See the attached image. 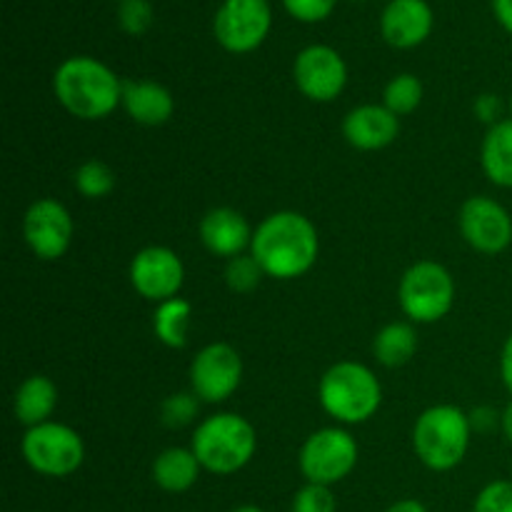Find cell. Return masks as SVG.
Segmentation results:
<instances>
[{"mask_svg":"<svg viewBox=\"0 0 512 512\" xmlns=\"http://www.w3.org/2000/svg\"><path fill=\"white\" fill-rule=\"evenodd\" d=\"M250 255L275 280L303 278L320 255V235L310 218L295 210H278L253 230Z\"/></svg>","mask_w":512,"mask_h":512,"instance_id":"1","label":"cell"},{"mask_svg":"<svg viewBox=\"0 0 512 512\" xmlns=\"http://www.w3.org/2000/svg\"><path fill=\"white\" fill-rule=\"evenodd\" d=\"M58 103L78 120H103L123 105V83L118 75L90 55L63 60L53 75Z\"/></svg>","mask_w":512,"mask_h":512,"instance_id":"2","label":"cell"},{"mask_svg":"<svg viewBox=\"0 0 512 512\" xmlns=\"http://www.w3.org/2000/svg\"><path fill=\"white\" fill-rule=\"evenodd\" d=\"M320 408L340 425L368 423L383 405V385L363 363L340 360L330 365L318 385Z\"/></svg>","mask_w":512,"mask_h":512,"instance_id":"3","label":"cell"},{"mask_svg":"<svg viewBox=\"0 0 512 512\" xmlns=\"http://www.w3.org/2000/svg\"><path fill=\"white\" fill-rule=\"evenodd\" d=\"M190 450L205 473L225 478V475L240 473L255 458L258 433L243 415L215 413L195 428Z\"/></svg>","mask_w":512,"mask_h":512,"instance_id":"4","label":"cell"},{"mask_svg":"<svg viewBox=\"0 0 512 512\" xmlns=\"http://www.w3.org/2000/svg\"><path fill=\"white\" fill-rule=\"evenodd\" d=\"M470 415L458 405H433L413 425L415 458L433 473H448L465 460L470 448Z\"/></svg>","mask_w":512,"mask_h":512,"instance_id":"5","label":"cell"},{"mask_svg":"<svg viewBox=\"0 0 512 512\" xmlns=\"http://www.w3.org/2000/svg\"><path fill=\"white\" fill-rule=\"evenodd\" d=\"M400 310L410 323L433 325L453 310L455 280L445 265L420 260L410 265L398 285Z\"/></svg>","mask_w":512,"mask_h":512,"instance_id":"6","label":"cell"},{"mask_svg":"<svg viewBox=\"0 0 512 512\" xmlns=\"http://www.w3.org/2000/svg\"><path fill=\"white\" fill-rule=\"evenodd\" d=\"M20 453L28 468L43 478H68L85 460V443L70 425L48 423L25 430Z\"/></svg>","mask_w":512,"mask_h":512,"instance_id":"7","label":"cell"},{"mask_svg":"<svg viewBox=\"0 0 512 512\" xmlns=\"http://www.w3.org/2000/svg\"><path fill=\"white\" fill-rule=\"evenodd\" d=\"M358 458V440L343 425L340 428H320L305 438L298 453V468L305 483L333 488L353 473Z\"/></svg>","mask_w":512,"mask_h":512,"instance_id":"8","label":"cell"},{"mask_svg":"<svg viewBox=\"0 0 512 512\" xmlns=\"http://www.w3.org/2000/svg\"><path fill=\"white\" fill-rule=\"evenodd\" d=\"M273 25L268 0H223L213 20V33L228 53H253L265 43Z\"/></svg>","mask_w":512,"mask_h":512,"instance_id":"9","label":"cell"},{"mask_svg":"<svg viewBox=\"0 0 512 512\" xmlns=\"http://www.w3.org/2000/svg\"><path fill=\"white\" fill-rule=\"evenodd\" d=\"M243 383V358L228 343H210L190 363V390L203 403L220 405Z\"/></svg>","mask_w":512,"mask_h":512,"instance_id":"10","label":"cell"},{"mask_svg":"<svg viewBox=\"0 0 512 512\" xmlns=\"http://www.w3.org/2000/svg\"><path fill=\"white\" fill-rule=\"evenodd\" d=\"M128 275L140 298L160 305L170 298H178L185 283V265L175 250L165 245H148L133 255Z\"/></svg>","mask_w":512,"mask_h":512,"instance_id":"11","label":"cell"},{"mask_svg":"<svg viewBox=\"0 0 512 512\" xmlns=\"http://www.w3.org/2000/svg\"><path fill=\"white\" fill-rule=\"evenodd\" d=\"M460 235L483 255H500L512 243V215L488 195H473L458 213Z\"/></svg>","mask_w":512,"mask_h":512,"instance_id":"12","label":"cell"},{"mask_svg":"<svg viewBox=\"0 0 512 512\" xmlns=\"http://www.w3.org/2000/svg\"><path fill=\"white\" fill-rule=\"evenodd\" d=\"M293 80L313 103H333L348 85V65L330 45H308L295 58Z\"/></svg>","mask_w":512,"mask_h":512,"instance_id":"13","label":"cell"},{"mask_svg":"<svg viewBox=\"0 0 512 512\" xmlns=\"http://www.w3.org/2000/svg\"><path fill=\"white\" fill-rule=\"evenodd\" d=\"M23 238L35 258L58 260L73 243V218L55 198H38L30 203L23 218Z\"/></svg>","mask_w":512,"mask_h":512,"instance_id":"14","label":"cell"},{"mask_svg":"<svg viewBox=\"0 0 512 512\" xmlns=\"http://www.w3.org/2000/svg\"><path fill=\"white\" fill-rule=\"evenodd\" d=\"M430 30H433V10L425 0H390L380 15V33L393 48H418L428 40Z\"/></svg>","mask_w":512,"mask_h":512,"instance_id":"15","label":"cell"},{"mask_svg":"<svg viewBox=\"0 0 512 512\" xmlns=\"http://www.w3.org/2000/svg\"><path fill=\"white\" fill-rule=\"evenodd\" d=\"M343 135L355 150H383L400 135V118L385 105H358L345 115Z\"/></svg>","mask_w":512,"mask_h":512,"instance_id":"16","label":"cell"},{"mask_svg":"<svg viewBox=\"0 0 512 512\" xmlns=\"http://www.w3.org/2000/svg\"><path fill=\"white\" fill-rule=\"evenodd\" d=\"M200 243L218 258H238L253 243V230L235 208H213L200 220Z\"/></svg>","mask_w":512,"mask_h":512,"instance_id":"17","label":"cell"},{"mask_svg":"<svg viewBox=\"0 0 512 512\" xmlns=\"http://www.w3.org/2000/svg\"><path fill=\"white\" fill-rule=\"evenodd\" d=\"M123 108L133 123L158 128L173 118L175 100L173 93L155 80H125Z\"/></svg>","mask_w":512,"mask_h":512,"instance_id":"18","label":"cell"},{"mask_svg":"<svg viewBox=\"0 0 512 512\" xmlns=\"http://www.w3.org/2000/svg\"><path fill=\"white\" fill-rule=\"evenodd\" d=\"M55 408H58V385L48 375H30L15 390L13 413L15 420L25 428L48 423Z\"/></svg>","mask_w":512,"mask_h":512,"instance_id":"19","label":"cell"},{"mask_svg":"<svg viewBox=\"0 0 512 512\" xmlns=\"http://www.w3.org/2000/svg\"><path fill=\"white\" fill-rule=\"evenodd\" d=\"M203 465L198 463L195 453L190 448H168L153 460V483L165 493H188L200 480Z\"/></svg>","mask_w":512,"mask_h":512,"instance_id":"20","label":"cell"},{"mask_svg":"<svg viewBox=\"0 0 512 512\" xmlns=\"http://www.w3.org/2000/svg\"><path fill=\"white\" fill-rule=\"evenodd\" d=\"M480 165L490 183L512 190V118L490 125L480 145Z\"/></svg>","mask_w":512,"mask_h":512,"instance_id":"21","label":"cell"},{"mask_svg":"<svg viewBox=\"0 0 512 512\" xmlns=\"http://www.w3.org/2000/svg\"><path fill=\"white\" fill-rule=\"evenodd\" d=\"M418 345V330L413 328V323L398 320V323H388L378 330V335L373 338V355L385 368H403L415 358Z\"/></svg>","mask_w":512,"mask_h":512,"instance_id":"22","label":"cell"},{"mask_svg":"<svg viewBox=\"0 0 512 512\" xmlns=\"http://www.w3.org/2000/svg\"><path fill=\"white\" fill-rule=\"evenodd\" d=\"M190 318H193V305L183 298H170L160 303L153 313V333L165 348L180 350L188 345Z\"/></svg>","mask_w":512,"mask_h":512,"instance_id":"23","label":"cell"},{"mask_svg":"<svg viewBox=\"0 0 512 512\" xmlns=\"http://www.w3.org/2000/svg\"><path fill=\"white\" fill-rule=\"evenodd\" d=\"M420 103H423V83H420L418 75L400 73L385 85L383 105L398 118L415 113Z\"/></svg>","mask_w":512,"mask_h":512,"instance_id":"24","label":"cell"},{"mask_svg":"<svg viewBox=\"0 0 512 512\" xmlns=\"http://www.w3.org/2000/svg\"><path fill=\"white\" fill-rule=\"evenodd\" d=\"M75 190L88 200L108 198L115 190V173L108 163L103 160H85L73 175Z\"/></svg>","mask_w":512,"mask_h":512,"instance_id":"25","label":"cell"},{"mask_svg":"<svg viewBox=\"0 0 512 512\" xmlns=\"http://www.w3.org/2000/svg\"><path fill=\"white\" fill-rule=\"evenodd\" d=\"M263 278V268H260L258 260H255L253 255L243 253L238 255V258L228 260V265H225V283H228V288L233 290V293H253Z\"/></svg>","mask_w":512,"mask_h":512,"instance_id":"26","label":"cell"},{"mask_svg":"<svg viewBox=\"0 0 512 512\" xmlns=\"http://www.w3.org/2000/svg\"><path fill=\"white\" fill-rule=\"evenodd\" d=\"M200 403H203V400H200L193 390H190V393L168 395V398L163 400V405H160V420H163V425H168V428L173 430L185 428V425H190L195 420Z\"/></svg>","mask_w":512,"mask_h":512,"instance_id":"27","label":"cell"},{"mask_svg":"<svg viewBox=\"0 0 512 512\" xmlns=\"http://www.w3.org/2000/svg\"><path fill=\"white\" fill-rule=\"evenodd\" d=\"M290 512H338V500H335L333 488H328V485L305 483L293 495Z\"/></svg>","mask_w":512,"mask_h":512,"instance_id":"28","label":"cell"},{"mask_svg":"<svg viewBox=\"0 0 512 512\" xmlns=\"http://www.w3.org/2000/svg\"><path fill=\"white\" fill-rule=\"evenodd\" d=\"M118 25L128 35H143L153 25V5L148 0H123L118 8Z\"/></svg>","mask_w":512,"mask_h":512,"instance_id":"29","label":"cell"},{"mask_svg":"<svg viewBox=\"0 0 512 512\" xmlns=\"http://www.w3.org/2000/svg\"><path fill=\"white\" fill-rule=\"evenodd\" d=\"M473 512H512V480H493L478 493Z\"/></svg>","mask_w":512,"mask_h":512,"instance_id":"30","label":"cell"},{"mask_svg":"<svg viewBox=\"0 0 512 512\" xmlns=\"http://www.w3.org/2000/svg\"><path fill=\"white\" fill-rule=\"evenodd\" d=\"M338 0H283L285 10L300 23H320L335 10Z\"/></svg>","mask_w":512,"mask_h":512,"instance_id":"31","label":"cell"},{"mask_svg":"<svg viewBox=\"0 0 512 512\" xmlns=\"http://www.w3.org/2000/svg\"><path fill=\"white\" fill-rule=\"evenodd\" d=\"M475 115H478V120H483V123L488 125L500 123V120H503V103H500L498 95H480V98L475 100Z\"/></svg>","mask_w":512,"mask_h":512,"instance_id":"32","label":"cell"},{"mask_svg":"<svg viewBox=\"0 0 512 512\" xmlns=\"http://www.w3.org/2000/svg\"><path fill=\"white\" fill-rule=\"evenodd\" d=\"M470 425H473V430H480V433H490V430L500 428V413L483 405V408L470 413Z\"/></svg>","mask_w":512,"mask_h":512,"instance_id":"33","label":"cell"},{"mask_svg":"<svg viewBox=\"0 0 512 512\" xmlns=\"http://www.w3.org/2000/svg\"><path fill=\"white\" fill-rule=\"evenodd\" d=\"M500 378H503L505 390L512 395V333L505 340L503 353H500Z\"/></svg>","mask_w":512,"mask_h":512,"instance_id":"34","label":"cell"},{"mask_svg":"<svg viewBox=\"0 0 512 512\" xmlns=\"http://www.w3.org/2000/svg\"><path fill=\"white\" fill-rule=\"evenodd\" d=\"M493 13L498 23L512 35V0H493Z\"/></svg>","mask_w":512,"mask_h":512,"instance_id":"35","label":"cell"},{"mask_svg":"<svg viewBox=\"0 0 512 512\" xmlns=\"http://www.w3.org/2000/svg\"><path fill=\"white\" fill-rule=\"evenodd\" d=\"M385 512H430V510L425 508V505L420 503V500H415V498H403V500H398V503L390 505V508L385 510Z\"/></svg>","mask_w":512,"mask_h":512,"instance_id":"36","label":"cell"},{"mask_svg":"<svg viewBox=\"0 0 512 512\" xmlns=\"http://www.w3.org/2000/svg\"><path fill=\"white\" fill-rule=\"evenodd\" d=\"M500 430H503L505 440L512 445V400L505 405L503 413H500Z\"/></svg>","mask_w":512,"mask_h":512,"instance_id":"37","label":"cell"},{"mask_svg":"<svg viewBox=\"0 0 512 512\" xmlns=\"http://www.w3.org/2000/svg\"><path fill=\"white\" fill-rule=\"evenodd\" d=\"M230 512H265V510L258 508V505H238V508H233Z\"/></svg>","mask_w":512,"mask_h":512,"instance_id":"38","label":"cell"},{"mask_svg":"<svg viewBox=\"0 0 512 512\" xmlns=\"http://www.w3.org/2000/svg\"><path fill=\"white\" fill-rule=\"evenodd\" d=\"M510 115H512V95H510Z\"/></svg>","mask_w":512,"mask_h":512,"instance_id":"39","label":"cell"},{"mask_svg":"<svg viewBox=\"0 0 512 512\" xmlns=\"http://www.w3.org/2000/svg\"><path fill=\"white\" fill-rule=\"evenodd\" d=\"M120 3H123V0H120Z\"/></svg>","mask_w":512,"mask_h":512,"instance_id":"40","label":"cell"}]
</instances>
